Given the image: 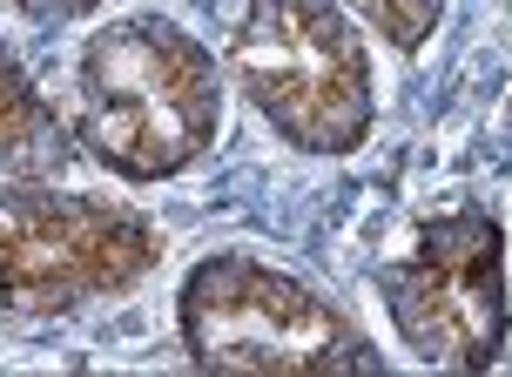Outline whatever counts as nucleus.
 <instances>
[{"instance_id": "f257e3e1", "label": "nucleus", "mask_w": 512, "mask_h": 377, "mask_svg": "<svg viewBox=\"0 0 512 377\" xmlns=\"http://www.w3.org/2000/svg\"><path fill=\"white\" fill-rule=\"evenodd\" d=\"M81 149L122 182H169L203 162L223 122L216 61L162 14H128L88 34L75 61Z\"/></svg>"}, {"instance_id": "f03ea898", "label": "nucleus", "mask_w": 512, "mask_h": 377, "mask_svg": "<svg viewBox=\"0 0 512 377\" xmlns=\"http://www.w3.org/2000/svg\"><path fill=\"white\" fill-rule=\"evenodd\" d=\"M176 330L196 371L230 377H358L384 371V357L331 297L283 277L256 256H203L176 297Z\"/></svg>"}, {"instance_id": "7ed1b4c3", "label": "nucleus", "mask_w": 512, "mask_h": 377, "mask_svg": "<svg viewBox=\"0 0 512 377\" xmlns=\"http://www.w3.org/2000/svg\"><path fill=\"white\" fill-rule=\"evenodd\" d=\"M250 108L304 155H351L371 135V61L324 0H250L230 41Z\"/></svg>"}, {"instance_id": "20e7f679", "label": "nucleus", "mask_w": 512, "mask_h": 377, "mask_svg": "<svg viewBox=\"0 0 512 377\" xmlns=\"http://www.w3.org/2000/svg\"><path fill=\"white\" fill-rule=\"evenodd\" d=\"M162 263V229L115 196L75 189H0V310L61 317L122 297Z\"/></svg>"}, {"instance_id": "39448f33", "label": "nucleus", "mask_w": 512, "mask_h": 377, "mask_svg": "<svg viewBox=\"0 0 512 377\" xmlns=\"http://www.w3.org/2000/svg\"><path fill=\"white\" fill-rule=\"evenodd\" d=\"M378 290L391 303L398 337L418 351V364H438V371L499 364L512 303H506V236L492 216H479V209L432 216L398 263H384Z\"/></svg>"}, {"instance_id": "423d86ee", "label": "nucleus", "mask_w": 512, "mask_h": 377, "mask_svg": "<svg viewBox=\"0 0 512 377\" xmlns=\"http://www.w3.org/2000/svg\"><path fill=\"white\" fill-rule=\"evenodd\" d=\"M68 162L61 122L41 101V88L21 75V61L0 48V189H21V182H48Z\"/></svg>"}, {"instance_id": "0eeeda50", "label": "nucleus", "mask_w": 512, "mask_h": 377, "mask_svg": "<svg viewBox=\"0 0 512 377\" xmlns=\"http://www.w3.org/2000/svg\"><path fill=\"white\" fill-rule=\"evenodd\" d=\"M351 7H358L398 54H418L425 41H432L438 14H445V0H351Z\"/></svg>"}, {"instance_id": "6e6552de", "label": "nucleus", "mask_w": 512, "mask_h": 377, "mask_svg": "<svg viewBox=\"0 0 512 377\" xmlns=\"http://www.w3.org/2000/svg\"><path fill=\"white\" fill-rule=\"evenodd\" d=\"M14 14H27V21H81V14H95L102 0H7Z\"/></svg>"}]
</instances>
